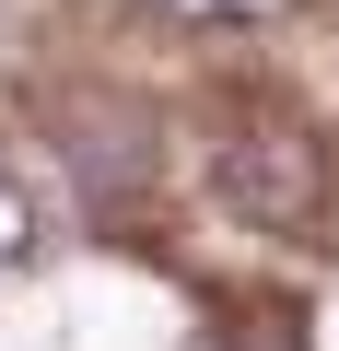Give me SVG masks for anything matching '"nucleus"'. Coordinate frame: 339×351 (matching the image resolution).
Masks as SVG:
<instances>
[{
	"mask_svg": "<svg viewBox=\"0 0 339 351\" xmlns=\"http://www.w3.org/2000/svg\"><path fill=\"white\" fill-rule=\"evenodd\" d=\"M24 246H36V199H24V188H12V176H0V269H12V258H24Z\"/></svg>",
	"mask_w": 339,
	"mask_h": 351,
	"instance_id": "2",
	"label": "nucleus"
},
{
	"mask_svg": "<svg viewBox=\"0 0 339 351\" xmlns=\"http://www.w3.org/2000/svg\"><path fill=\"white\" fill-rule=\"evenodd\" d=\"M223 199H234L246 223H304V211H316V141H304V129H246V141L223 152Z\"/></svg>",
	"mask_w": 339,
	"mask_h": 351,
	"instance_id": "1",
	"label": "nucleus"
}]
</instances>
